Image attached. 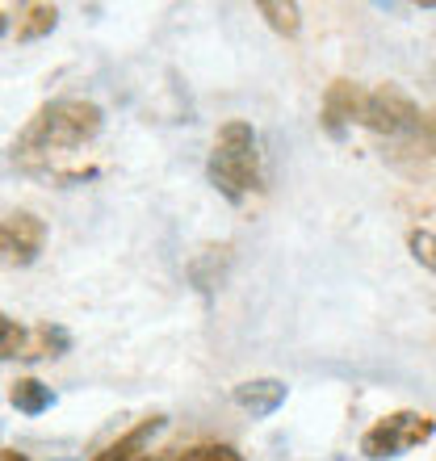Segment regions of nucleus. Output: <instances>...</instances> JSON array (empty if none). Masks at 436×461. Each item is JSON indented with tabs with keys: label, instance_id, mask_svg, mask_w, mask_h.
Wrapping results in <instances>:
<instances>
[{
	"label": "nucleus",
	"instance_id": "10",
	"mask_svg": "<svg viewBox=\"0 0 436 461\" xmlns=\"http://www.w3.org/2000/svg\"><path fill=\"white\" fill-rule=\"evenodd\" d=\"M260 13H265V22L277 30V34H286V38H294L298 34V5H277V0H265L260 5Z\"/></svg>",
	"mask_w": 436,
	"mask_h": 461
},
{
	"label": "nucleus",
	"instance_id": "9",
	"mask_svg": "<svg viewBox=\"0 0 436 461\" xmlns=\"http://www.w3.org/2000/svg\"><path fill=\"white\" fill-rule=\"evenodd\" d=\"M159 428V420H143V424L134 428V432H126V437L118 440V445H109L105 453H101L97 461H134V453L143 449V440L151 437V432H156Z\"/></svg>",
	"mask_w": 436,
	"mask_h": 461
},
{
	"label": "nucleus",
	"instance_id": "8",
	"mask_svg": "<svg viewBox=\"0 0 436 461\" xmlns=\"http://www.w3.org/2000/svg\"><path fill=\"white\" fill-rule=\"evenodd\" d=\"M9 399L17 411L25 415H42L50 407V386H42V382H34V377H22V382H13Z\"/></svg>",
	"mask_w": 436,
	"mask_h": 461
},
{
	"label": "nucleus",
	"instance_id": "12",
	"mask_svg": "<svg viewBox=\"0 0 436 461\" xmlns=\"http://www.w3.org/2000/svg\"><path fill=\"white\" fill-rule=\"evenodd\" d=\"M407 248H412V256L428 273H436V235L432 230H412V235H407Z\"/></svg>",
	"mask_w": 436,
	"mask_h": 461
},
{
	"label": "nucleus",
	"instance_id": "13",
	"mask_svg": "<svg viewBox=\"0 0 436 461\" xmlns=\"http://www.w3.org/2000/svg\"><path fill=\"white\" fill-rule=\"evenodd\" d=\"M177 461H243L240 449H231V445H197V449L181 453Z\"/></svg>",
	"mask_w": 436,
	"mask_h": 461
},
{
	"label": "nucleus",
	"instance_id": "11",
	"mask_svg": "<svg viewBox=\"0 0 436 461\" xmlns=\"http://www.w3.org/2000/svg\"><path fill=\"white\" fill-rule=\"evenodd\" d=\"M9 357H25V331L0 315V361H9Z\"/></svg>",
	"mask_w": 436,
	"mask_h": 461
},
{
	"label": "nucleus",
	"instance_id": "1",
	"mask_svg": "<svg viewBox=\"0 0 436 461\" xmlns=\"http://www.w3.org/2000/svg\"><path fill=\"white\" fill-rule=\"evenodd\" d=\"M101 131V110L93 101H55L38 113L22 134V151H63V147H80L85 139Z\"/></svg>",
	"mask_w": 436,
	"mask_h": 461
},
{
	"label": "nucleus",
	"instance_id": "3",
	"mask_svg": "<svg viewBox=\"0 0 436 461\" xmlns=\"http://www.w3.org/2000/svg\"><path fill=\"white\" fill-rule=\"evenodd\" d=\"M432 420L428 415H415V411H395L386 415L382 424H374L369 432H365L361 449L365 457H395V453L412 449V445H424L428 437H432Z\"/></svg>",
	"mask_w": 436,
	"mask_h": 461
},
{
	"label": "nucleus",
	"instance_id": "4",
	"mask_svg": "<svg viewBox=\"0 0 436 461\" xmlns=\"http://www.w3.org/2000/svg\"><path fill=\"white\" fill-rule=\"evenodd\" d=\"M361 122L377 134H407V131H420V110H415V101L399 85H382L377 93H369Z\"/></svg>",
	"mask_w": 436,
	"mask_h": 461
},
{
	"label": "nucleus",
	"instance_id": "16",
	"mask_svg": "<svg viewBox=\"0 0 436 461\" xmlns=\"http://www.w3.org/2000/svg\"><path fill=\"white\" fill-rule=\"evenodd\" d=\"M0 461H25L22 453H13V449H0Z\"/></svg>",
	"mask_w": 436,
	"mask_h": 461
},
{
	"label": "nucleus",
	"instance_id": "6",
	"mask_svg": "<svg viewBox=\"0 0 436 461\" xmlns=\"http://www.w3.org/2000/svg\"><path fill=\"white\" fill-rule=\"evenodd\" d=\"M365 101H369V93H365L361 85L336 80V85L327 88V97H323V122H327V131L340 134V122L361 118V113H365Z\"/></svg>",
	"mask_w": 436,
	"mask_h": 461
},
{
	"label": "nucleus",
	"instance_id": "7",
	"mask_svg": "<svg viewBox=\"0 0 436 461\" xmlns=\"http://www.w3.org/2000/svg\"><path fill=\"white\" fill-rule=\"evenodd\" d=\"M235 402L248 407L252 415L277 411L281 402H286V382H277V377H256V382H243V386H235Z\"/></svg>",
	"mask_w": 436,
	"mask_h": 461
},
{
	"label": "nucleus",
	"instance_id": "14",
	"mask_svg": "<svg viewBox=\"0 0 436 461\" xmlns=\"http://www.w3.org/2000/svg\"><path fill=\"white\" fill-rule=\"evenodd\" d=\"M34 344H38L34 357H59V348H68V336H63L59 328H38Z\"/></svg>",
	"mask_w": 436,
	"mask_h": 461
},
{
	"label": "nucleus",
	"instance_id": "2",
	"mask_svg": "<svg viewBox=\"0 0 436 461\" xmlns=\"http://www.w3.org/2000/svg\"><path fill=\"white\" fill-rule=\"evenodd\" d=\"M210 176L227 197H243L256 185V134L248 122H227L218 131Z\"/></svg>",
	"mask_w": 436,
	"mask_h": 461
},
{
	"label": "nucleus",
	"instance_id": "17",
	"mask_svg": "<svg viewBox=\"0 0 436 461\" xmlns=\"http://www.w3.org/2000/svg\"><path fill=\"white\" fill-rule=\"evenodd\" d=\"M0 30H5V17H0Z\"/></svg>",
	"mask_w": 436,
	"mask_h": 461
},
{
	"label": "nucleus",
	"instance_id": "5",
	"mask_svg": "<svg viewBox=\"0 0 436 461\" xmlns=\"http://www.w3.org/2000/svg\"><path fill=\"white\" fill-rule=\"evenodd\" d=\"M42 240H47L42 219L25 214V210L0 219V265H13V268L34 265L38 252H42Z\"/></svg>",
	"mask_w": 436,
	"mask_h": 461
},
{
	"label": "nucleus",
	"instance_id": "15",
	"mask_svg": "<svg viewBox=\"0 0 436 461\" xmlns=\"http://www.w3.org/2000/svg\"><path fill=\"white\" fill-rule=\"evenodd\" d=\"M47 30H55V9H47V5L30 9V22L22 25V38H38V34H47Z\"/></svg>",
	"mask_w": 436,
	"mask_h": 461
}]
</instances>
